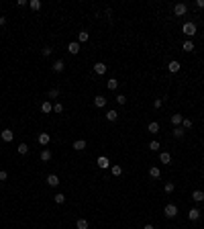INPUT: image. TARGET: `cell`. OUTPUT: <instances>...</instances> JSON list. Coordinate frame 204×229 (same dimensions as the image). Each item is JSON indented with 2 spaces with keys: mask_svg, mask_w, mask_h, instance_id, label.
<instances>
[{
  "mask_svg": "<svg viewBox=\"0 0 204 229\" xmlns=\"http://www.w3.org/2000/svg\"><path fill=\"white\" fill-rule=\"evenodd\" d=\"M182 33L188 35V37H194V35H196V25H194V23H184Z\"/></svg>",
  "mask_w": 204,
  "mask_h": 229,
  "instance_id": "obj_1",
  "label": "cell"
},
{
  "mask_svg": "<svg viewBox=\"0 0 204 229\" xmlns=\"http://www.w3.org/2000/svg\"><path fill=\"white\" fill-rule=\"evenodd\" d=\"M163 213H165V217H169V219H174V217L178 215V207H176L174 203H169V205H165Z\"/></svg>",
  "mask_w": 204,
  "mask_h": 229,
  "instance_id": "obj_2",
  "label": "cell"
},
{
  "mask_svg": "<svg viewBox=\"0 0 204 229\" xmlns=\"http://www.w3.org/2000/svg\"><path fill=\"white\" fill-rule=\"evenodd\" d=\"M186 13H188V6L184 4V2H178V4L174 6V14L176 17H184Z\"/></svg>",
  "mask_w": 204,
  "mask_h": 229,
  "instance_id": "obj_3",
  "label": "cell"
},
{
  "mask_svg": "<svg viewBox=\"0 0 204 229\" xmlns=\"http://www.w3.org/2000/svg\"><path fill=\"white\" fill-rule=\"evenodd\" d=\"M0 137H2V141L10 143V141H12V139H14V133H12V131H10V129H4V131H2V133H0Z\"/></svg>",
  "mask_w": 204,
  "mask_h": 229,
  "instance_id": "obj_4",
  "label": "cell"
},
{
  "mask_svg": "<svg viewBox=\"0 0 204 229\" xmlns=\"http://www.w3.org/2000/svg\"><path fill=\"white\" fill-rule=\"evenodd\" d=\"M96 164H98V168H102V170H106L110 166V162H108V158L106 156H100L98 160H96Z\"/></svg>",
  "mask_w": 204,
  "mask_h": 229,
  "instance_id": "obj_5",
  "label": "cell"
},
{
  "mask_svg": "<svg viewBox=\"0 0 204 229\" xmlns=\"http://www.w3.org/2000/svg\"><path fill=\"white\" fill-rule=\"evenodd\" d=\"M180 68H182V64H180V61H169V64H167V70H169V72H172V74H176V72H180Z\"/></svg>",
  "mask_w": 204,
  "mask_h": 229,
  "instance_id": "obj_6",
  "label": "cell"
},
{
  "mask_svg": "<svg viewBox=\"0 0 204 229\" xmlns=\"http://www.w3.org/2000/svg\"><path fill=\"white\" fill-rule=\"evenodd\" d=\"M188 219H190V221H198L200 219V211H198V209H190V211H188Z\"/></svg>",
  "mask_w": 204,
  "mask_h": 229,
  "instance_id": "obj_7",
  "label": "cell"
},
{
  "mask_svg": "<svg viewBox=\"0 0 204 229\" xmlns=\"http://www.w3.org/2000/svg\"><path fill=\"white\" fill-rule=\"evenodd\" d=\"M192 200H194V203H202L204 200V192L202 190H194V192H192Z\"/></svg>",
  "mask_w": 204,
  "mask_h": 229,
  "instance_id": "obj_8",
  "label": "cell"
},
{
  "mask_svg": "<svg viewBox=\"0 0 204 229\" xmlns=\"http://www.w3.org/2000/svg\"><path fill=\"white\" fill-rule=\"evenodd\" d=\"M94 74H100V76H102V74H106V65L102 64V61L94 64Z\"/></svg>",
  "mask_w": 204,
  "mask_h": 229,
  "instance_id": "obj_9",
  "label": "cell"
},
{
  "mask_svg": "<svg viewBox=\"0 0 204 229\" xmlns=\"http://www.w3.org/2000/svg\"><path fill=\"white\" fill-rule=\"evenodd\" d=\"M94 107H98V108L106 107V98L104 96H94Z\"/></svg>",
  "mask_w": 204,
  "mask_h": 229,
  "instance_id": "obj_10",
  "label": "cell"
},
{
  "mask_svg": "<svg viewBox=\"0 0 204 229\" xmlns=\"http://www.w3.org/2000/svg\"><path fill=\"white\" fill-rule=\"evenodd\" d=\"M63 70H65V64H63V60H57L55 64H53V72H57V74H59V72H63Z\"/></svg>",
  "mask_w": 204,
  "mask_h": 229,
  "instance_id": "obj_11",
  "label": "cell"
},
{
  "mask_svg": "<svg viewBox=\"0 0 204 229\" xmlns=\"http://www.w3.org/2000/svg\"><path fill=\"white\" fill-rule=\"evenodd\" d=\"M49 139H51V137H49V133H39L37 141H39L41 145H47V143H49Z\"/></svg>",
  "mask_w": 204,
  "mask_h": 229,
  "instance_id": "obj_12",
  "label": "cell"
},
{
  "mask_svg": "<svg viewBox=\"0 0 204 229\" xmlns=\"http://www.w3.org/2000/svg\"><path fill=\"white\" fill-rule=\"evenodd\" d=\"M88 39H90V33H88V31H80L78 33V41L80 43H86Z\"/></svg>",
  "mask_w": 204,
  "mask_h": 229,
  "instance_id": "obj_13",
  "label": "cell"
},
{
  "mask_svg": "<svg viewBox=\"0 0 204 229\" xmlns=\"http://www.w3.org/2000/svg\"><path fill=\"white\" fill-rule=\"evenodd\" d=\"M159 162L161 164H172V156H169L167 151H163V154H159Z\"/></svg>",
  "mask_w": 204,
  "mask_h": 229,
  "instance_id": "obj_14",
  "label": "cell"
},
{
  "mask_svg": "<svg viewBox=\"0 0 204 229\" xmlns=\"http://www.w3.org/2000/svg\"><path fill=\"white\" fill-rule=\"evenodd\" d=\"M47 184L49 186H57V184H59V178H57L55 174H49V176H47Z\"/></svg>",
  "mask_w": 204,
  "mask_h": 229,
  "instance_id": "obj_15",
  "label": "cell"
},
{
  "mask_svg": "<svg viewBox=\"0 0 204 229\" xmlns=\"http://www.w3.org/2000/svg\"><path fill=\"white\" fill-rule=\"evenodd\" d=\"M74 149H76V151L86 149V141H84V139H78V141H74Z\"/></svg>",
  "mask_w": 204,
  "mask_h": 229,
  "instance_id": "obj_16",
  "label": "cell"
},
{
  "mask_svg": "<svg viewBox=\"0 0 204 229\" xmlns=\"http://www.w3.org/2000/svg\"><path fill=\"white\" fill-rule=\"evenodd\" d=\"M67 49H70V53H72V55H76V53H80V43H76V41H74V43H70V45H67Z\"/></svg>",
  "mask_w": 204,
  "mask_h": 229,
  "instance_id": "obj_17",
  "label": "cell"
},
{
  "mask_svg": "<svg viewBox=\"0 0 204 229\" xmlns=\"http://www.w3.org/2000/svg\"><path fill=\"white\" fill-rule=\"evenodd\" d=\"M147 129L151 131V133H159V123H157V121H151V123L147 125Z\"/></svg>",
  "mask_w": 204,
  "mask_h": 229,
  "instance_id": "obj_18",
  "label": "cell"
},
{
  "mask_svg": "<svg viewBox=\"0 0 204 229\" xmlns=\"http://www.w3.org/2000/svg\"><path fill=\"white\" fill-rule=\"evenodd\" d=\"M106 86H108V90H117V88H118V80L117 78H110L108 82H106Z\"/></svg>",
  "mask_w": 204,
  "mask_h": 229,
  "instance_id": "obj_19",
  "label": "cell"
},
{
  "mask_svg": "<svg viewBox=\"0 0 204 229\" xmlns=\"http://www.w3.org/2000/svg\"><path fill=\"white\" fill-rule=\"evenodd\" d=\"M149 176H151V178H159L161 176V170L157 168V166H153V168H149Z\"/></svg>",
  "mask_w": 204,
  "mask_h": 229,
  "instance_id": "obj_20",
  "label": "cell"
},
{
  "mask_svg": "<svg viewBox=\"0 0 204 229\" xmlns=\"http://www.w3.org/2000/svg\"><path fill=\"white\" fill-rule=\"evenodd\" d=\"M182 121H184V117L180 115V112H176V115H172V123L174 125H182Z\"/></svg>",
  "mask_w": 204,
  "mask_h": 229,
  "instance_id": "obj_21",
  "label": "cell"
},
{
  "mask_svg": "<svg viewBox=\"0 0 204 229\" xmlns=\"http://www.w3.org/2000/svg\"><path fill=\"white\" fill-rule=\"evenodd\" d=\"M17 151L21 154V156H27V154H29V145H27V143H21V145L17 147Z\"/></svg>",
  "mask_w": 204,
  "mask_h": 229,
  "instance_id": "obj_22",
  "label": "cell"
},
{
  "mask_svg": "<svg viewBox=\"0 0 204 229\" xmlns=\"http://www.w3.org/2000/svg\"><path fill=\"white\" fill-rule=\"evenodd\" d=\"M51 151H49V149H43V151H41V162H49V160H51Z\"/></svg>",
  "mask_w": 204,
  "mask_h": 229,
  "instance_id": "obj_23",
  "label": "cell"
},
{
  "mask_svg": "<svg viewBox=\"0 0 204 229\" xmlns=\"http://www.w3.org/2000/svg\"><path fill=\"white\" fill-rule=\"evenodd\" d=\"M163 190H165V192H167V195H172V192H174V190H176V184H174V182H165Z\"/></svg>",
  "mask_w": 204,
  "mask_h": 229,
  "instance_id": "obj_24",
  "label": "cell"
},
{
  "mask_svg": "<svg viewBox=\"0 0 204 229\" xmlns=\"http://www.w3.org/2000/svg\"><path fill=\"white\" fill-rule=\"evenodd\" d=\"M184 133H186V131H184L182 127H176V129H174V137H176V139H182Z\"/></svg>",
  "mask_w": 204,
  "mask_h": 229,
  "instance_id": "obj_25",
  "label": "cell"
},
{
  "mask_svg": "<svg viewBox=\"0 0 204 229\" xmlns=\"http://www.w3.org/2000/svg\"><path fill=\"white\" fill-rule=\"evenodd\" d=\"M53 200H55L57 205H63V203H65V195H61V192H57V195L53 196Z\"/></svg>",
  "mask_w": 204,
  "mask_h": 229,
  "instance_id": "obj_26",
  "label": "cell"
},
{
  "mask_svg": "<svg viewBox=\"0 0 204 229\" xmlns=\"http://www.w3.org/2000/svg\"><path fill=\"white\" fill-rule=\"evenodd\" d=\"M29 6H31V10H39L41 8V0H31Z\"/></svg>",
  "mask_w": 204,
  "mask_h": 229,
  "instance_id": "obj_27",
  "label": "cell"
},
{
  "mask_svg": "<svg viewBox=\"0 0 204 229\" xmlns=\"http://www.w3.org/2000/svg\"><path fill=\"white\" fill-rule=\"evenodd\" d=\"M106 119H108V121H117V119H118V112L117 111H108V112H106Z\"/></svg>",
  "mask_w": 204,
  "mask_h": 229,
  "instance_id": "obj_28",
  "label": "cell"
},
{
  "mask_svg": "<svg viewBox=\"0 0 204 229\" xmlns=\"http://www.w3.org/2000/svg\"><path fill=\"white\" fill-rule=\"evenodd\" d=\"M41 111H43V112H51L53 111V104L51 102H43V104H41Z\"/></svg>",
  "mask_w": 204,
  "mask_h": 229,
  "instance_id": "obj_29",
  "label": "cell"
},
{
  "mask_svg": "<svg viewBox=\"0 0 204 229\" xmlns=\"http://www.w3.org/2000/svg\"><path fill=\"white\" fill-rule=\"evenodd\" d=\"M76 227H78V229H88V221H86V219H78Z\"/></svg>",
  "mask_w": 204,
  "mask_h": 229,
  "instance_id": "obj_30",
  "label": "cell"
},
{
  "mask_svg": "<svg viewBox=\"0 0 204 229\" xmlns=\"http://www.w3.org/2000/svg\"><path fill=\"white\" fill-rule=\"evenodd\" d=\"M192 125H194L192 119H184V121H182V129H192Z\"/></svg>",
  "mask_w": 204,
  "mask_h": 229,
  "instance_id": "obj_31",
  "label": "cell"
},
{
  "mask_svg": "<svg viewBox=\"0 0 204 229\" xmlns=\"http://www.w3.org/2000/svg\"><path fill=\"white\" fill-rule=\"evenodd\" d=\"M110 172H112L114 174V176H121V174H122V168H121V166H112V168H110Z\"/></svg>",
  "mask_w": 204,
  "mask_h": 229,
  "instance_id": "obj_32",
  "label": "cell"
},
{
  "mask_svg": "<svg viewBox=\"0 0 204 229\" xmlns=\"http://www.w3.org/2000/svg\"><path fill=\"white\" fill-rule=\"evenodd\" d=\"M184 51H194V43L192 41H184Z\"/></svg>",
  "mask_w": 204,
  "mask_h": 229,
  "instance_id": "obj_33",
  "label": "cell"
},
{
  "mask_svg": "<svg viewBox=\"0 0 204 229\" xmlns=\"http://www.w3.org/2000/svg\"><path fill=\"white\" fill-rule=\"evenodd\" d=\"M57 96H59V90H57V88H51V90H49V98H57Z\"/></svg>",
  "mask_w": 204,
  "mask_h": 229,
  "instance_id": "obj_34",
  "label": "cell"
},
{
  "mask_svg": "<svg viewBox=\"0 0 204 229\" xmlns=\"http://www.w3.org/2000/svg\"><path fill=\"white\" fill-rule=\"evenodd\" d=\"M53 111H55V112H63V104H61V102H55V104H53Z\"/></svg>",
  "mask_w": 204,
  "mask_h": 229,
  "instance_id": "obj_35",
  "label": "cell"
},
{
  "mask_svg": "<svg viewBox=\"0 0 204 229\" xmlns=\"http://www.w3.org/2000/svg\"><path fill=\"white\" fill-rule=\"evenodd\" d=\"M149 147H151V151H157V149H159V141H151V143H149Z\"/></svg>",
  "mask_w": 204,
  "mask_h": 229,
  "instance_id": "obj_36",
  "label": "cell"
},
{
  "mask_svg": "<svg viewBox=\"0 0 204 229\" xmlns=\"http://www.w3.org/2000/svg\"><path fill=\"white\" fill-rule=\"evenodd\" d=\"M117 102H118V104H125V102H127V96L118 94V96H117Z\"/></svg>",
  "mask_w": 204,
  "mask_h": 229,
  "instance_id": "obj_37",
  "label": "cell"
},
{
  "mask_svg": "<svg viewBox=\"0 0 204 229\" xmlns=\"http://www.w3.org/2000/svg\"><path fill=\"white\" fill-rule=\"evenodd\" d=\"M161 104H163V100H161V98H155V102H153V107H155V108H161Z\"/></svg>",
  "mask_w": 204,
  "mask_h": 229,
  "instance_id": "obj_38",
  "label": "cell"
},
{
  "mask_svg": "<svg viewBox=\"0 0 204 229\" xmlns=\"http://www.w3.org/2000/svg\"><path fill=\"white\" fill-rule=\"evenodd\" d=\"M6 178H8V174H6L4 170H0V180H6Z\"/></svg>",
  "mask_w": 204,
  "mask_h": 229,
  "instance_id": "obj_39",
  "label": "cell"
},
{
  "mask_svg": "<svg viewBox=\"0 0 204 229\" xmlns=\"http://www.w3.org/2000/svg\"><path fill=\"white\" fill-rule=\"evenodd\" d=\"M43 55H51V47H43Z\"/></svg>",
  "mask_w": 204,
  "mask_h": 229,
  "instance_id": "obj_40",
  "label": "cell"
},
{
  "mask_svg": "<svg viewBox=\"0 0 204 229\" xmlns=\"http://www.w3.org/2000/svg\"><path fill=\"white\" fill-rule=\"evenodd\" d=\"M196 6H198V8H204V0H196Z\"/></svg>",
  "mask_w": 204,
  "mask_h": 229,
  "instance_id": "obj_41",
  "label": "cell"
},
{
  "mask_svg": "<svg viewBox=\"0 0 204 229\" xmlns=\"http://www.w3.org/2000/svg\"><path fill=\"white\" fill-rule=\"evenodd\" d=\"M4 25H6V18H4V17H0V27H4Z\"/></svg>",
  "mask_w": 204,
  "mask_h": 229,
  "instance_id": "obj_42",
  "label": "cell"
},
{
  "mask_svg": "<svg viewBox=\"0 0 204 229\" xmlns=\"http://www.w3.org/2000/svg\"><path fill=\"white\" fill-rule=\"evenodd\" d=\"M143 229H153V225H145V227Z\"/></svg>",
  "mask_w": 204,
  "mask_h": 229,
  "instance_id": "obj_43",
  "label": "cell"
}]
</instances>
